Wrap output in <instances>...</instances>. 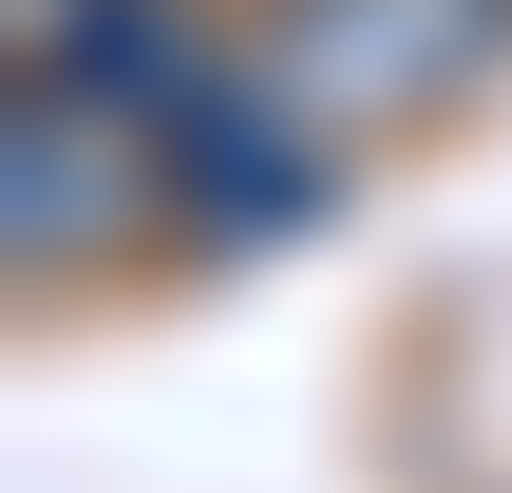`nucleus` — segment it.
<instances>
[{
  "label": "nucleus",
  "mask_w": 512,
  "mask_h": 493,
  "mask_svg": "<svg viewBox=\"0 0 512 493\" xmlns=\"http://www.w3.org/2000/svg\"><path fill=\"white\" fill-rule=\"evenodd\" d=\"M247 57L323 114V133H418L512 57V0H266Z\"/></svg>",
  "instance_id": "nucleus-1"
},
{
  "label": "nucleus",
  "mask_w": 512,
  "mask_h": 493,
  "mask_svg": "<svg viewBox=\"0 0 512 493\" xmlns=\"http://www.w3.org/2000/svg\"><path fill=\"white\" fill-rule=\"evenodd\" d=\"M152 152H171V228H190V247H285V228H323V190H342V133H323L266 57H209V76L152 114Z\"/></svg>",
  "instance_id": "nucleus-2"
},
{
  "label": "nucleus",
  "mask_w": 512,
  "mask_h": 493,
  "mask_svg": "<svg viewBox=\"0 0 512 493\" xmlns=\"http://www.w3.org/2000/svg\"><path fill=\"white\" fill-rule=\"evenodd\" d=\"M0 247H19V285H76V266H114L152 209H171V152H152V114H114V95H76V76H19V114H0Z\"/></svg>",
  "instance_id": "nucleus-3"
}]
</instances>
